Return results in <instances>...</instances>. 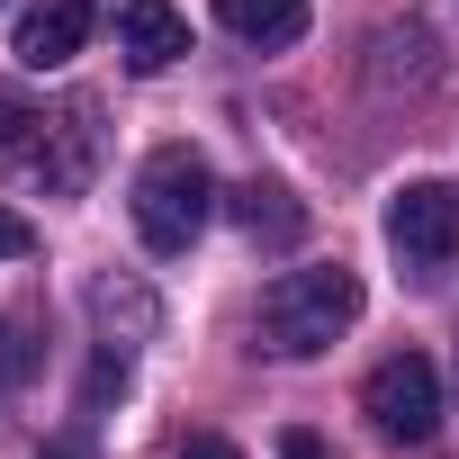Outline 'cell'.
I'll use <instances>...</instances> for the list:
<instances>
[{"label":"cell","instance_id":"obj_9","mask_svg":"<svg viewBox=\"0 0 459 459\" xmlns=\"http://www.w3.org/2000/svg\"><path fill=\"white\" fill-rule=\"evenodd\" d=\"M91 316H100L108 351H126V342H144V333H153V298H144L135 280H100V289H91Z\"/></svg>","mask_w":459,"mask_h":459},{"label":"cell","instance_id":"obj_15","mask_svg":"<svg viewBox=\"0 0 459 459\" xmlns=\"http://www.w3.org/2000/svg\"><path fill=\"white\" fill-rule=\"evenodd\" d=\"M280 459H333V450H325L316 432H280Z\"/></svg>","mask_w":459,"mask_h":459},{"label":"cell","instance_id":"obj_8","mask_svg":"<svg viewBox=\"0 0 459 459\" xmlns=\"http://www.w3.org/2000/svg\"><path fill=\"white\" fill-rule=\"evenodd\" d=\"M235 225H244L253 244H298V235H307V207H298L280 180H244V189H235Z\"/></svg>","mask_w":459,"mask_h":459},{"label":"cell","instance_id":"obj_14","mask_svg":"<svg viewBox=\"0 0 459 459\" xmlns=\"http://www.w3.org/2000/svg\"><path fill=\"white\" fill-rule=\"evenodd\" d=\"M108 396H126V360H100L91 369V405H108Z\"/></svg>","mask_w":459,"mask_h":459},{"label":"cell","instance_id":"obj_5","mask_svg":"<svg viewBox=\"0 0 459 459\" xmlns=\"http://www.w3.org/2000/svg\"><path fill=\"white\" fill-rule=\"evenodd\" d=\"M91 19H100V0H37V10L19 19V64H28V73L73 64L82 37H91Z\"/></svg>","mask_w":459,"mask_h":459},{"label":"cell","instance_id":"obj_10","mask_svg":"<svg viewBox=\"0 0 459 459\" xmlns=\"http://www.w3.org/2000/svg\"><path fill=\"white\" fill-rule=\"evenodd\" d=\"M37 126H46V117H37V108H28V100L10 91V82H0V162H19V153H37Z\"/></svg>","mask_w":459,"mask_h":459},{"label":"cell","instance_id":"obj_2","mask_svg":"<svg viewBox=\"0 0 459 459\" xmlns=\"http://www.w3.org/2000/svg\"><path fill=\"white\" fill-rule=\"evenodd\" d=\"M207 216H216V171H207L189 144L144 153V171H135V235H144L153 253H189Z\"/></svg>","mask_w":459,"mask_h":459},{"label":"cell","instance_id":"obj_6","mask_svg":"<svg viewBox=\"0 0 459 459\" xmlns=\"http://www.w3.org/2000/svg\"><path fill=\"white\" fill-rule=\"evenodd\" d=\"M117 55L135 73H162L189 55V19L171 10V0H117Z\"/></svg>","mask_w":459,"mask_h":459},{"label":"cell","instance_id":"obj_7","mask_svg":"<svg viewBox=\"0 0 459 459\" xmlns=\"http://www.w3.org/2000/svg\"><path fill=\"white\" fill-rule=\"evenodd\" d=\"M216 19L235 28L244 46L280 55V46H298V37H307V0H216Z\"/></svg>","mask_w":459,"mask_h":459},{"label":"cell","instance_id":"obj_13","mask_svg":"<svg viewBox=\"0 0 459 459\" xmlns=\"http://www.w3.org/2000/svg\"><path fill=\"white\" fill-rule=\"evenodd\" d=\"M171 459H244V450H235V441H216V432H189Z\"/></svg>","mask_w":459,"mask_h":459},{"label":"cell","instance_id":"obj_3","mask_svg":"<svg viewBox=\"0 0 459 459\" xmlns=\"http://www.w3.org/2000/svg\"><path fill=\"white\" fill-rule=\"evenodd\" d=\"M360 405H369V423H378L387 441H432V432H441V369H432L423 351H387V360L369 369Z\"/></svg>","mask_w":459,"mask_h":459},{"label":"cell","instance_id":"obj_12","mask_svg":"<svg viewBox=\"0 0 459 459\" xmlns=\"http://www.w3.org/2000/svg\"><path fill=\"white\" fill-rule=\"evenodd\" d=\"M28 244H37V235H28V216H19V207H0V262H19Z\"/></svg>","mask_w":459,"mask_h":459},{"label":"cell","instance_id":"obj_1","mask_svg":"<svg viewBox=\"0 0 459 459\" xmlns=\"http://www.w3.org/2000/svg\"><path fill=\"white\" fill-rule=\"evenodd\" d=\"M351 316H360V280H351L342 262H325V271H280V280L262 289V342L289 351V360H316L333 333H351Z\"/></svg>","mask_w":459,"mask_h":459},{"label":"cell","instance_id":"obj_4","mask_svg":"<svg viewBox=\"0 0 459 459\" xmlns=\"http://www.w3.org/2000/svg\"><path fill=\"white\" fill-rule=\"evenodd\" d=\"M387 244L405 253V271L459 262V189H450V180H405V189L387 198Z\"/></svg>","mask_w":459,"mask_h":459},{"label":"cell","instance_id":"obj_11","mask_svg":"<svg viewBox=\"0 0 459 459\" xmlns=\"http://www.w3.org/2000/svg\"><path fill=\"white\" fill-rule=\"evenodd\" d=\"M28 369H37L28 333H19V325H0V378H28Z\"/></svg>","mask_w":459,"mask_h":459}]
</instances>
